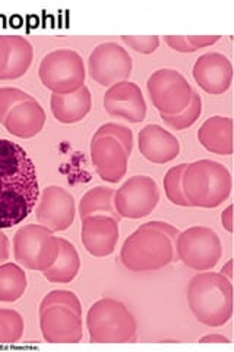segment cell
<instances>
[{
    "label": "cell",
    "mask_w": 234,
    "mask_h": 352,
    "mask_svg": "<svg viewBox=\"0 0 234 352\" xmlns=\"http://www.w3.org/2000/svg\"><path fill=\"white\" fill-rule=\"evenodd\" d=\"M40 185L36 164L14 141L0 140V229H9L36 208Z\"/></svg>",
    "instance_id": "cell-1"
},
{
    "label": "cell",
    "mask_w": 234,
    "mask_h": 352,
    "mask_svg": "<svg viewBox=\"0 0 234 352\" xmlns=\"http://www.w3.org/2000/svg\"><path fill=\"white\" fill-rule=\"evenodd\" d=\"M179 229L170 223L148 222L126 238L120 250L124 266L135 273L160 270L174 261V242Z\"/></svg>",
    "instance_id": "cell-2"
},
{
    "label": "cell",
    "mask_w": 234,
    "mask_h": 352,
    "mask_svg": "<svg viewBox=\"0 0 234 352\" xmlns=\"http://www.w3.org/2000/svg\"><path fill=\"white\" fill-rule=\"evenodd\" d=\"M187 302L199 323L224 326L233 316V286L215 272L198 273L187 286Z\"/></svg>",
    "instance_id": "cell-3"
},
{
    "label": "cell",
    "mask_w": 234,
    "mask_h": 352,
    "mask_svg": "<svg viewBox=\"0 0 234 352\" xmlns=\"http://www.w3.org/2000/svg\"><path fill=\"white\" fill-rule=\"evenodd\" d=\"M40 329L50 344H78L82 340V305L72 291L58 289L40 304Z\"/></svg>",
    "instance_id": "cell-4"
},
{
    "label": "cell",
    "mask_w": 234,
    "mask_h": 352,
    "mask_svg": "<svg viewBox=\"0 0 234 352\" xmlns=\"http://www.w3.org/2000/svg\"><path fill=\"white\" fill-rule=\"evenodd\" d=\"M133 150V132L121 124L108 122L100 126L91 140V160L100 178L110 184L119 182L128 170Z\"/></svg>",
    "instance_id": "cell-5"
},
{
    "label": "cell",
    "mask_w": 234,
    "mask_h": 352,
    "mask_svg": "<svg viewBox=\"0 0 234 352\" xmlns=\"http://www.w3.org/2000/svg\"><path fill=\"white\" fill-rule=\"evenodd\" d=\"M231 173L224 164L200 159L187 164L183 175V192L192 207L215 208L231 192Z\"/></svg>",
    "instance_id": "cell-6"
},
{
    "label": "cell",
    "mask_w": 234,
    "mask_h": 352,
    "mask_svg": "<svg viewBox=\"0 0 234 352\" xmlns=\"http://www.w3.org/2000/svg\"><path fill=\"white\" fill-rule=\"evenodd\" d=\"M137 320L124 302L102 298L86 314V329L93 344H126L137 338Z\"/></svg>",
    "instance_id": "cell-7"
},
{
    "label": "cell",
    "mask_w": 234,
    "mask_h": 352,
    "mask_svg": "<svg viewBox=\"0 0 234 352\" xmlns=\"http://www.w3.org/2000/svg\"><path fill=\"white\" fill-rule=\"evenodd\" d=\"M58 236L43 225H27L14 236V257L24 269L44 272L58 257Z\"/></svg>",
    "instance_id": "cell-8"
},
{
    "label": "cell",
    "mask_w": 234,
    "mask_h": 352,
    "mask_svg": "<svg viewBox=\"0 0 234 352\" xmlns=\"http://www.w3.org/2000/svg\"><path fill=\"white\" fill-rule=\"evenodd\" d=\"M85 63L80 53L71 49H59L43 58L38 76L43 85L53 93H73L85 82Z\"/></svg>",
    "instance_id": "cell-9"
},
{
    "label": "cell",
    "mask_w": 234,
    "mask_h": 352,
    "mask_svg": "<svg viewBox=\"0 0 234 352\" xmlns=\"http://www.w3.org/2000/svg\"><path fill=\"white\" fill-rule=\"evenodd\" d=\"M174 250L177 258L198 272L213 270L222 257L220 236L207 226H192L177 234Z\"/></svg>",
    "instance_id": "cell-10"
},
{
    "label": "cell",
    "mask_w": 234,
    "mask_h": 352,
    "mask_svg": "<svg viewBox=\"0 0 234 352\" xmlns=\"http://www.w3.org/2000/svg\"><path fill=\"white\" fill-rule=\"evenodd\" d=\"M148 94L160 115H177L191 103L194 88L176 69L163 68L155 71L147 82Z\"/></svg>",
    "instance_id": "cell-11"
},
{
    "label": "cell",
    "mask_w": 234,
    "mask_h": 352,
    "mask_svg": "<svg viewBox=\"0 0 234 352\" xmlns=\"http://www.w3.org/2000/svg\"><path fill=\"white\" fill-rule=\"evenodd\" d=\"M133 60L128 50L119 43H102L88 58V74L103 87H111L128 81L132 74Z\"/></svg>",
    "instance_id": "cell-12"
},
{
    "label": "cell",
    "mask_w": 234,
    "mask_h": 352,
    "mask_svg": "<svg viewBox=\"0 0 234 352\" xmlns=\"http://www.w3.org/2000/svg\"><path fill=\"white\" fill-rule=\"evenodd\" d=\"M160 201V188L150 176L135 175L115 192V208L120 217L141 219L151 214Z\"/></svg>",
    "instance_id": "cell-13"
},
{
    "label": "cell",
    "mask_w": 234,
    "mask_h": 352,
    "mask_svg": "<svg viewBox=\"0 0 234 352\" xmlns=\"http://www.w3.org/2000/svg\"><path fill=\"white\" fill-rule=\"evenodd\" d=\"M75 200L71 192L62 186L50 185L40 194L36 216L38 223L51 232H62L69 229L75 220Z\"/></svg>",
    "instance_id": "cell-14"
},
{
    "label": "cell",
    "mask_w": 234,
    "mask_h": 352,
    "mask_svg": "<svg viewBox=\"0 0 234 352\" xmlns=\"http://www.w3.org/2000/svg\"><path fill=\"white\" fill-rule=\"evenodd\" d=\"M103 104L111 118L124 119L132 124L142 122L147 116V102L141 88L130 81L111 85L104 94Z\"/></svg>",
    "instance_id": "cell-15"
},
{
    "label": "cell",
    "mask_w": 234,
    "mask_h": 352,
    "mask_svg": "<svg viewBox=\"0 0 234 352\" xmlns=\"http://www.w3.org/2000/svg\"><path fill=\"white\" fill-rule=\"evenodd\" d=\"M192 72L196 84L213 96L224 94L233 81L231 62L218 52H209L199 56Z\"/></svg>",
    "instance_id": "cell-16"
},
{
    "label": "cell",
    "mask_w": 234,
    "mask_h": 352,
    "mask_svg": "<svg viewBox=\"0 0 234 352\" xmlns=\"http://www.w3.org/2000/svg\"><path fill=\"white\" fill-rule=\"evenodd\" d=\"M119 222L110 216H90L82 219L81 241L94 257L113 254L119 241Z\"/></svg>",
    "instance_id": "cell-17"
},
{
    "label": "cell",
    "mask_w": 234,
    "mask_h": 352,
    "mask_svg": "<svg viewBox=\"0 0 234 352\" xmlns=\"http://www.w3.org/2000/svg\"><path fill=\"white\" fill-rule=\"evenodd\" d=\"M34 59L32 44L22 36H0V81L24 76Z\"/></svg>",
    "instance_id": "cell-18"
},
{
    "label": "cell",
    "mask_w": 234,
    "mask_h": 352,
    "mask_svg": "<svg viewBox=\"0 0 234 352\" xmlns=\"http://www.w3.org/2000/svg\"><path fill=\"white\" fill-rule=\"evenodd\" d=\"M138 144L142 156L155 164L169 163L180 153L179 140L157 124H150L141 129Z\"/></svg>",
    "instance_id": "cell-19"
},
{
    "label": "cell",
    "mask_w": 234,
    "mask_h": 352,
    "mask_svg": "<svg viewBox=\"0 0 234 352\" xmlns=\"http://www.w3.org/2000/svg\"><path fill=\"white\" fill-rule=\"evenodd\" d=\"M46 119L47 116L43 106L34 97H31L10 110L2 125L9 134L28 140L40 134L46 125Z\"/></svg>",
    "instance_id": "cell-20"
},
{
    "label": "cell",
    "mask_w": 234,
    "mask_h": 352,
    "mask_svg": "<svg viewBox=\"0 0 234 352\" xmlns=\"http://www.w3.org/2000/svg\"><path fill=\"white\" fill-rule=\"evenodd\" d=\"M93 106L91 91L85 84L73 93H53L50 98L51 113L62 124H76L90 113Z\"/></svg>",
    "instance_id": "cell-21"
},
{
    "label": "cell",
    "mask_w": 234,
    "mask_h": 352,
    "mask_svg": "<svg viewBox=\"0 0 234 352\" xmlns=\"http://www.w3.org/2000/svg\"><path fill=\"white\" fill-rule=\"evenodd\" d=\"M198 140L209 153L230 156L233 153V122L226 116L207 119L198 131Z\"/></svg>",
    "instance_id": "cell-22"
},
{
    "label": "cell",
    "mask_w": 234,
    "mask_h": 352,
    "mask_svg": "<svg viewBox=\"0 0 234 352\" xmlns=\"http://www.w3.org/2000/svg\"><path fill=\"white\" fill-rule=\"evenodd\" d=\"M59 252L53 266L41 272L51 283H69L72 282L81 269V258L72 242L65 238H58Z\"/></svg>",
    "instance_id": "cell-23"
},
{
    "label": "cell",
    "mask_w": 234,
    "mask_h": 352,
    "mask_svg": "<svg viewBox=\"0 0 234 352\" xmlns=\"http://www.w3.org/2000/svg\"><path fill=\"white\" fill-rule=\"evenodd\" d=\"M115 192L113 188H107V186H95L86 191L80 203L81 220L90 216H110L120 223L121 217L115 208Z\"/></svg>",
    "instance_id": "cell-24"
},
{
    "label": "cell",
    "mask_w": 234,
    "mask_h": 352,
    "mask_svg": "<svg viewBox=\"0 0 234 352\" xmlns=\"http://www.w3.org/2000/svg\"><path fill=\"white\" fill-rule=\"evenodd\" d=\"M27 273L15 263L0 264V302H15L27 291Z\"/></svg>",
    "instance_id": "cell-25"
},
{
    "label": "cell",
    "mask_w": 234,
    "mask_h": 352,
    "mask_svg": "<svg viewBox=\"0 0 234 352\" xmlns=\"http://www.w3.org/2000/svg\"><path fill=\"white\" fill-rule=\"evenodd\" d=\"M24 318L9 308H0V344H16L24 335Z\"/></svg>",
    "instance_id": "cell-26"
},
{
    "label": "cell",
    "mask_w": 234,
    "mask_h": 352,
    "mask_svg": "<svg viewBox=\"0 0 234 352\" xmlns=\"http://www.w3.org/2000/svg\"><path fill=\"white\" fill-rule=\"evenodd\" d=\"M186 166V163H182L169 169V172L164 176V191L167 198H169L173 204L182 207H192L183 192V175Z\"/></svg>",
    "instance_id": "cell-27"
},
{
    "label": "cell",
    "mask_w": 234,
    "mask_h": 352,
    "mask_svg": "<svg viewBox=\"0 0 234 352\" xmlns=\"http://www.w3.org/2000/svg\"><path fill=\"white\" fill-rule=\"evenodd\" d=\"M200 113H202V98H200L198 93H194L191 103H189V106L183 112L177 115H161V119L169 128L176 131H183L189 126H192L200 118Z\"/></svg>",
    "instance_id": "cell-28"
},
{
    "label": "cell",
    "mask_w": 234,
    "mask_h": 352,
    "mask_svg": "<svg viewBox=\"0 0 234 352\" xmlns=\"http://www.w3.org/2000/svg\"><path fill=\"white\" fill-rule=\"evenodd\" d=\"M32 96L19 90L15 87H2L0 88V124L5 122L8 113L16 104L28 100Z\"/></svg>",
    "instance_id": "cell-29"
},
{
    "label": "cell",
    "mask_w": 234,
    "mask_h": 352,
    "mask_svg": "<svg viewBox=\"0 0 234 352\" xmlns=\"http://www.w3.org/2000/svg\"><path fill=\"white\" fill-rule=\"evenodd\" d=\"M120 40L124 41L128 47L142 54H151L160 47L159 36H121Z\"/></svg>",
    "instance_id": "cell-30"
},
{
    "label": "cell",
    "mask_w": 234,
    "mask_h": 352,
    "mask_svg": "<svg viewBox=\"0 0 234 352\" xmlns=\"http://www.w3.org/2000/svg\"><path fill=\"white\" fill-rule=\"evenodd\" d=\"M164 40L167 44H169V47H172L176 52H182V53H194L195 52L185 36H165Z\"/></svg>",
    "instance_id": "cell-31"
},
{
    "label": "cell",
    "mask_w": 234,
    "mask_h": 352,
    "mask_svg": "<svg viewBox=\"0 0 234 352\" xmlns=\"http://www.w3.org/2000/svg\"><path fill=\"white\" fill-rule=\"evenodd\" d=\"M185 37L195 52L202 47L213 46L214 43H217L221 38V36H185Z\"/></svg>",
    "instance_id": "cell-32"
},
{
    "label": "cell",
    "mask_w": 234,
    "mask_h": 352,
    "mask_svg": "<svg viewBox=\"0 0 234 352\" xmlns=\"http://www.w3.org/2000/svg\"><path fill=\"white\" fill-rule=\"evenodd\" d=\"M9 258V239L0 229V264H3Z\"/></svg>",
    "instance_id": "cell-33"
},
{
    "label": "cell",
    "mask_w": 234,
    "mask_h": 352,
    "mask_svg": "<svg viewBox=\"0 0 234 352\" xmlns=\"http://www.w3.org/2000/svg\"><path fill=\"white\" fill-rule=\"evenodd\" d=\"M221 223L229 234L233 232V206H229L226 210L221 213Z\"/></svg>",
    "instance_id": "cell-34"
},
{
    "label": "cell",
    "mask_w": 234,
    "mask_h": 352,
    "mask_svg": "<svg viewBox=\"0 0 234 352\" xmlns=\"http://www.w3.org/2000/svg\"><path fill=\"white\" fill-rule=\"evenodd\" d=\"M200 344H208V342H217V344H230V340L227 336H222V335H217V333H211L207 335L204 338L199 339Z\"/></svg>",
    "instance_id": "cell-35"
},
{
    "label": "cell",
    "mask_w": 234,
    "mask_h": 352,
    "mask_svg": "<svg viewBox=\"0 0 234 352\" xmlns=\"http://www.w3.org/2000/svg\"><path fill=\"white\" fill-rule=\"evenodd\" d=\"M222 276H224L226 279H229L230 282H231V261H227L224 266H222V269H221V272H220Z\"/></svg>",
    "instance_id": "cell-36"
}]
</instances>
